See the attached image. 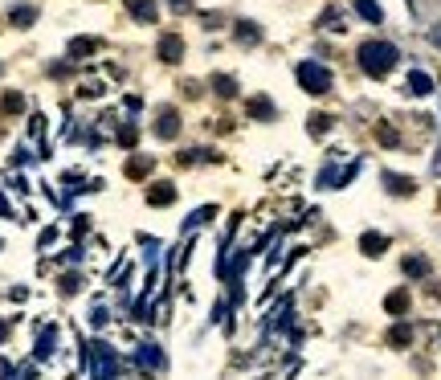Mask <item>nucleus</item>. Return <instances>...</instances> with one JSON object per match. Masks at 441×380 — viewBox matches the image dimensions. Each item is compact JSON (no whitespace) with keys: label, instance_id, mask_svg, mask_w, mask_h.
<instances>
[{"label":"nucleus","instance_id":"1","mask_svg":"<svg viewBox=\"0 0 441 380\" xmlns=\"http://www.w3.org/2000/svg\"><path fill=\"white\" fill-rule=\"evenodd\" d=\"M355 62H360V70L368 74V78H384L400 62V49L393 41H364L360 53H355Z\"/></svg>","mask_w":441,"mask_h":380},{"label":"nucleus","instance_id":"2","mask_svg":"<svg viewBox=\"0 0 441 380\" xmlns=\"http://www.w3.org/2000/svg\"><path fill=\"white\" fill-rule=\"evenodd\" d=\"M294 78L302 82V90H306V95H327V90H331V70L319 66V62H299Z\"/></svg>","mask_w":441,"mask_h":380},{"label":"nucleus","instance_id":"3","mask_svg":"<svg viewBox=\"0 0 441 380\" xmlns=\"http://www.w3.org/2000/svg\"><path fill=\"white\" fill-rule=\"evenodd\" d=\"M90 376H115L118 372V356L111 344H90V360H86Z\"/></svg>","mask_w":441,"mask_h":380},{"label":"nucleus","instance_id":"4","mask_svg":"<svg viewBox=\"0 0 441 380\" xmlns=\"http://www.w3.org/2000/svg\"><path fill=\"white\" fill-rule=\"evenodd\" d=\"M127 8H131L135 21H156L160 17V4L156 0H127Z\"/></svg>","mask_w":441,"mask_h":380},{"label":"nucleus","instance_id":"5","mask_svg":"<svg viewBox=\"0 0 441 380\" xmlns=\"http://www.w3.org/2000/svg\"><path fill=\"white\" fill-rule=\"evenodd\" d=\"M355 13H360L368 25H380V21H384V8H380L376 0H355Z\"/></svg>","mask_w":441,"mask_h":380},{"label":"nucleus","instance_id":"6","mask_svg":"<svg viewBox=\"0 0 441 380\" xmlns=\"http://www.w3.org/2000/svg\"><path fill=\"white\" fill-rule=\"evenodd\" d=\"M176 131H180V119H176V111H163L160 123H156V135H160V140H172Z\"/></svg>","mask_w":441,"mask_h":380},{"label":"nucleus","instance_id":"7","mask_svg":"<svg viewBox=\"0 0 441 380\" xmlns=\"http://www.w3.org/2000/svg\"><path fill=\"white\" fill-rule=\"evenodd\" d=\"M140 368H163V352L156 344H143L140 348Z\"/></svg>","mask_w":441,"mask_h":380},{"label":"nucleus","instance_id":"8","mask_svg":"<svg viewBox=\"0 0 441 380\" xmlns=\"http://www.w3.org/2000/svg\"><path fill=\"white\" fill-rule=\"evenodd\" d=\"M429 90H433V78H429L425 70L409 74V95H429Z\"/></svg>","mask_w":441,"mask_h":380},{"label":"nucleus","instance_id":"9","mask_svg":"<svg viewBox=\"0 0 441 380\" xmlns=\"http://www.w3.org/2000/svg\"><path fill=\"white\" fill-rule=\"evenodd\" d=\"M360 245H364V254H368V258H376V254H384V245H388V241L380 238V233H364Z\"/></svg>","mask_w":441,"mask_h":380},{"label":"nucleus","instance_id":"10","mask_svg":"<svg viewBox=\"0 0 441 380\" xmlns=\"http://www.w3.org/2000/svg\"><path fill=\"white\" fill-rule=\"evenodd\" d=\"M160 57H163V62H180V37H163V41H160Z\"/></svg>","mask_w":441,"mask_h":380},{"label":"nucleus","instance_id":"11","mask_svg":"<svg viewBox=\"0 0 441 380\" xmlns=\"http://www.w3.org/2000/svg\"><path fill=\"white\" fill-rule=\"evenodd\" d=\"M384 189L396 192V196H409V192H413V184H409L405 176H393V172H388V176H384Z\"/></svg>","mask_w":441,"mask_h":380},{"label":"nucleus","instance_id":"12","mask_svg":"<svg viewBox=\"0 0 441 380\" xmlns=\"http://www.w3.org/2000/svg\"><path fill=\"white\" fill-rule=\"evenodd\" d=\"M33 17H37V8H33V4L13 8V25H17V29H29V25H33Z\"/></svg>","mask_w":441,"mask_h":380},{"label":"nucleus","instance_id":"13","mask_svg":"<svg viewBox=\"0 0 441 380\" xmlns=\"http://www.w3.org/2000/svg\"><path fill=\"white\" fill-rule=\"evenodd\" d=\"M172 196H176V189H172V184H160V189L147 192V201H151V205H172Z\"/></svg>","mask_w":441,"mask_h":380},{"label":"nucleus","instance_id":"14","mask_svg":"<svg viewBox=\"0 0 441 380\" xmlns=\"http://www.w3.org/2000/svg\"><path fill=\"white\" fill-rule=\"evenodd\" d=\"M250 111H257V119H274V102H270V98H254Z\"/></svg>","mask_w":441,"mask_h":380},{"label":"nucleus","instance_id":"15","mask_svg":"<svg viewBox=\"0 0 441 380\" xmlns=\"http://www.w3.org/2000/svg\"><path fill=\"white\" fill-rule=\"evenodd\" d=\"M53 339H57V332L46 327V332H41V344H37V356H49V352H53Z\"/></svg>","mask_w":441,"mask_h":380},{"label":"nucleus","instance_id":"16","mask_svg":"<svg viewBox=\"0 0 441 380\" xmlns=\"http://www.w3.org/2000/svg\"><path fill=\"white\" fill-rule=\"evenodd\" d=\"M237 37H241V41H257V37H262V29H257V25H237Z\"/></svg>","mask_w":441,"mask_h":380},{"label":"nucleus","instance_id":"17","mask_svg":"<svg viewBox=\"0 0 441 380\" xmlns=\"http://www.w3.org/2000/svg\"><path fill=\"white\" fill-rule=\"evenodd\" d=\"M90 49H94V37H90V41H86V37H78V41L70 46V53H74V57H86Z\"/></svg>","mask_w":441,"mask_h":380},{"label":"nucleus","instance_id":"18","mask_svg":"<svg viewBox=\"0 0 441 380\" xmlns=\"http://www.w3.org/2000/svg\"><path fill=\"white\" fill-rule=\"evenodd\" d=\"M429 266H425V258H405V274H425Z\"/></svg>","mask_w":441,"mask_h":380},{"label":"nucleus","instance_id":"19","mask_svg":"<svg viewBox=\"0 0 441 380\" xmlns=\"http://www.w3.org/2000/svg\"><path fill=\"white\" fill-rule=\"evenodd\" d=\"M388 307H393V315H400V311L409 307V294H393V299H388Z\"/></svg>","mask_w":441,"mask_h":380},{"label":"nucleus","instance_id":"20","mask_svg":"<svg viewBox=\"0 0 441 380\" xmlns=\"http://www.w3.org/2000/svg\"><path fill=\"white\" fill-rule=\"evenodd\" d=\"M233 90H237V86H233V78H217V95H225V98H229Z\"/></svg>","mask_w":441,"mask_h":380},{"label":"nucleus","instance_id":"21","mask_svg":"<svg viewBox=\"0 0 441 380\" xmlns=\"http://www.w3.org/2000/svg\"><path fill=\"white\" fill-rule=\"evenodd\" d=\"M405 339H409V327H400V332H393V344H396V348H405Z\"/></svg>","mask_w":441,"mask_h":380},{"label":"nucleus","instance_id":"22","mask_svg":"<svg viewBox=\"0 0 441 380\" xmlns=\"http://www.w3.org/2000/svg\"><path fill=\"white\" fill-rule=\"evenodd\" d=\"M429 37H433V46H441V25H433V29H429Z\"/></svg>","mask_w":441,"mask_h":380},{"label":"nucleus","instance_id":"23","mask_svg":"<svg viewBox=\"0 0 441 380\" xmlns=\"http://www.w3.org/2000/svg\"><path fill=\"white\" fill-rule=\"evenodd\" d=\"M4 335H8V323H0V339H4Z\"/></svg>","mask_w":441,"mask_h":380},{"label":"nucleus","instance_id":"24","mask_svg":"<svg viewBox=\"0 0 441 380\" xmlns=\"http://www.w3.org/2000/svg\"><path fill=\"white\" fill-rule=\"evenodd\" d=\"M437 164H441V151H437Z\"/></svg>","mask_w":441,"mask_h":380}]
</instances>
